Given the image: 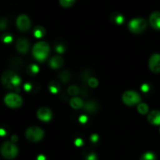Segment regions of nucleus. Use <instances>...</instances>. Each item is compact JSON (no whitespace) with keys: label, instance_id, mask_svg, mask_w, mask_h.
I'll return each mask as SVG.
<instances>
[{"label":"nucleus","instance_id":"1","mask_svg":"<svg viewBox=\"0 0 160 160\" xmlns=\"http://www.w3.org/2000/svg\"><path fill=\"white\" fill-rule=\"evenodd\" d=\"M2 82L8 89H17L20 84V78L12 70H6L2 73Z\"/></svg>","mask_w":160,"mask_h":160},{"label":"nucleus","instance_id":"2","mask_svg":"<svg viewBox=\"0 0 160 160\" xmlns=\"http://www.w3.org/2000/svg\"><path fill=\"white\" fill-rule=\"evenodd\" d=\"M50 52V47L48 44L45 42H40L34 45L32 49V53L34 57L39 62H43Z\"/></svg>","mask_w":160,"mask_h":160},{"label":"nucleus","instance_id":"3","mask_svg":"<svg viewBox=\"0 0 160 160\" xmlns=\"http://www.w3.org/2000/svg\"><path fill=\"white\" fill-rule=\"evenodd\" d=\"M2 156L6 159H12L18 154V148L13 142H5L1 148Z\"/></svg>","mask_w":160,"mask_h":160},{"label":"nucleus","instance_id":"4","mask_svg":"<svg viewBox=\"0 0 160 160\" xmlns=\"http://www.w3.org/2000/svg\"><path fill=\"white\" fill-rule=\"evenodd\" d=\"M147 22L145 19L142 18H135L133 19L130 21L128 24L129 30L134 34H140L145 31L147 28Z\"/></svg>","mask_w":160,"mask_h":160},{"label":"nucleus","instance_id":"5","mask_svg":"<svg viewBox=\"0 0 160 160\" xmlns=\"http://www.w3.org/2000/svg\"><path fill=\"white\" fill-rule=\"evenodd\" d=\"M44 137V131L38 127H31L26 131V138L31 142H38Z\"/></svg>","mask_w":160,"mask_h":160},{"label":"nucleus","instance_id":"6","mask_svg":"<svg viewBox=\"0 0 160 160\" xmlns=\"http://www.w3.org/2000/svg\"><path fill=\"white\" fill-rule=\"evenodd\" d=\"M122 99L124 104L127 106H134V105L138 104L141 102L142 98H141L140 95L138 94L137 92L134 91H128L123 93V96H122Z\"/></svg>","mask_w":160,"mask_h":160},{"label":"nucleus","instance_id":"7","mask_svg":"<svg viewBox=\"0 0 160 160\" xmlns=\"http://www.w3.org/2000/svg\"><path fill=\"white\" fill-rule=\"evenodd\" d=\"M5 103L9 107L15 109L21 106L23 103L22 98L19 95L16 93H9L5 96Z\"/></svg>","mask_w":160,"mask_h":160},{"label":"nucleus","instance_id":"8","mask_svg":"<svg viewBox=\"0 0 160 160\" xmlns=\"http://www.w3.org/2000/svg\"><path fill=\"white\" fill-rule=\"evenodd\" d=\"M17 27L20 31H28L31 28V20L27 15L22 14L17 19Z\"/></svg>","mask_w":160,"mask_h":160},{"label":"nucleus","instance_id":"9","mask_svg":"<svg viewBox=\"0 0 160 160\" xmlns=\"http://www.w3.org/2000/svg\"><path fill=\"white\" fill-rule=\"evenodd\" d=\"M148 67L152 73H160V55L153 54L148 61Z\"/></svg>","mask_w":160,"mask_h":160},{"label":"nucleus","instance_id":"10","mask_svg":"<svg viewBox=\"0 0 160 160\" xmlns=\"http://www.w3.org/2000/svg\"><path fill=\"white\" fill-rule=\"evenodd\" d=\"M17 51L21 54H25L28 52L30 48L29 41L24 38H20L17 40V44H16Z\"/></svg>","mask_w":160,"mask_h":160},{"label":"nucleus","instance_id":"11","mask_svg":"<svg viewBox=\"0 0 160 160\" xmlns=\"http://www.w3.org/2000/svg\"><path fill=\"white\" fill-rule=\"evenodd\" d=\"M37 116L39 120L44 122H48L52 118V112L48 108L42 107L38 110Z\"/></svg>","mask_w":160,"mask_h":160},{"label":"nucleus","instance_id":"12","mask_svg":"<svg viewBox=\"0 0 160 160\" xmlns=\"http://www.w3.org/2000/svg\"><path fill=\"white\" fill-rule=\"evenodd\" d=\"M149 22L154 29L160 30V12H152L149 17Z\"/></svg>","mask_w":160,"mask_h":160},{"label":"nucleus","instance_id":"13","mask_svg":"<svg viewBox=\"0 0 160 160\" xmlns=\"http://www.w3.org/2000/svg\"><path fill=\"white\" fill-rule=\"evenodd\" d=\"M148 120L151 124L160 125V111H152V112L148 114Z\"/></svg>","mask_w":160,"mask_h":160},{"label":"nucleus","instance_id":"14","mask_svg":"<svg viewBox=\"0 0 160 160\" xmlns=\"http://www.w3.org/2000/svg\"><path fill=\"white\" fill-rule=\"evenodd\" d=\"M63 65V59L60 56H54L51 58L49 66L52 69H59Z\"/></svg>","mask_w":160,"mask_h":160},{"label":"nucleus","instance_id":"15","mask_svg":"<svg viewBox=\"0 0 160 160\" xmlns=\"http://www.w3.org/2000/svg\"><path fill=\"white\" fill-rule=\"evenodd\" d=\"M110 20L112 23H116V24H122L124 21V18H123V15L120 14V12H114L111 14Z\"/></svg>","mask_w":160,"mask_h":160},{"label":"nucleus","instance_id":"16","mask_svg":"<svg viewBox=\"0 0 160 160\" xmlns=\"http://www.w3.org/2000/svg\"><path fill=\"white\" fill-rule=\"evenodd\" d=\"M70 106L74 109H79L84 106L83 101L81 98H78V97H73V98H72L70 101Z\"/></svg>","mask_w":160,"mask_h":160},{"label":"nucleus","instance_id":"17","mask_svg":"<svg viewBox=\"0 0 160 160\" xmlns=\"http://www.w3.org/2000/svg\"><path fill=\"white\" fill-rule=\"evenodd\" d=\"M84 109L89 112H95L98 109V105L95 102H88L84 106Z\"/></svg>","mask_w":160,"mask_h":160},{"label":"nucleus","instance_id":"18","mask_svg":"<svg viewBox=\"0 0 160 160\" xmlns=\"http://www.w3.org/2000/svg\"><path fill=\"white\" fill-rule=\"evenodd\" d=\"M45 29H44V28H42V27L38 26L34 28V35L35 36L36 38H40L43 37V36L45 35Z\"/></svg>","mask_w":160,"mask_h":160},{"label":"nucleus","instance_id":"19","mask_svg":"<svg viewBox=\"0 0 160 160\" xmlns=\"http://www.w3.org/2000/svg\"><path fill=\"white\" fill-rule=\"evenodd\" d=\"M138 111L139 112V113L142 114V115H145L148 112V106L146 103H140V104L138 106Z\"/></svg>","mask_w":160,"mask_h":160},{"label":"nucleus","instance_id":"20","mask_svg":"<svg viewBox=\"0 0 160 160\" xmlns=\"http://www.w3.org/2000/svg\"><path fill=\"white\" fill-rule=\"evenodd\" d=\"M59 88H60V86H59V84L56 81H52L49 84V90L52 93H58V92L59 91Z\"/></svg>","mask_w":160,"mask_h":160},{"label":"nucleus","instance_id":"21","mask_svg":"<svg viewBox=\"0 0 160 160\" xmlns=\"http://www.w3.org/2000/svg\"><path fill=\"white\" fill-rule=\"evenodd\" d=\"M140 160H156V156L153 152H148L142 155Z\"/></svg>","mask_w":160,"mask_h":160},{"label":"nucleus","instance_id":"22","mask_svg":"<svg viewBox=\"0 0 160 160\" xmlns=\"http://www.w3.org/2000/svg\"><path fill=\"white\" fill-rule=\"evenodd\" d=\"M67 92L70 95H76L79 93V88H78V86L76 85H71L67 89Z\"/></svg>","mask_w":160,"mask_h":160},{"label":"nucleus","instance_id":"23","mask_svg":"<svg viewBox=\"0 0 160 160\" xmlns=\"http://www.w3.org/2000/svg\"><path fill=\"white\" fill-rule=\"evenodd\" d=\"M70 78V75L69 72L63 71L59 74V79L62 81L63 83H67Z\"/></svg>","mask_w":160,"mask_h":160},{"label":"nucleus","instance_id":"24","mask_svg":"<svg viewBox=\"0 0 160 160\" xmlns=\"http://www.w3.org/2000/svg\"><path fill=\"white\" fill-rule=\"evenodd\" d=\"M75 2V0H59V3L63 7H70Z\"/></svg>","mask_w":160,"mask_h":160},{"label":"nucleus","instance_id":"25","mask_svg":"<svg viewBox=\"0 0 160 160\" xmlns=\"http://www.w3.org/2000/svg\"><path fill=\"white\" fill-rule=\"evenodd\" d=\"M88 85L91 88H96L98 85V81L96 78H91L88 79Z\"/></svg>","mask_w":160,"mask_h":160},{"label":"nucleus","instance_id":"26","mask_svg":"<svg viewBox=\"0 0 160 160\" xmlns=\"http://www.w3.org/2000/svg\"><path fill=\"white\" fill-rule=\"evenodd\" d=\"M66 50V47L63 44H59L56 45V51L59 53H63Z\"/></svg>","mask_w":160,"mask_h":160},{"label":"nucleus","instance_id":"27","mask_svg":"<svg viewBox=\"0 0 160 160\" xmlns=\"http://www.w3.org/2000/svg\"><path fill=\"white\" fill-rule=\"evenodd\" d=\"M28 70H30V73H32V74H35V73H37L38 72L39 69H38V67L36 65H34V64H32V65L30 66L29 67H28Z\"/></svg>","mask_w":160,"mask_h":160},{"label":"nucleus","instance_id":"28","mask_svg":"<svg viewBox=\"0 0 160 160\" xmlns=\"http://www.w3.org/2000/svg\"><path fill=\"white\" fill-rule=\"evenodd\" d=\"M2 40L6 43H10L12 40V36L9 35V34H5V35L2 36Z\"/></svg>","mask_w":160,"mask_h":160},{"label":"nucleus","instance_id":"29","mask_svg":"<svg viewBox=\"0 0 160 160\" xmlns=\"http://www.w3.org/2000/svg\"><path fill=\"white\" fill-rule=\"evenodd\" d=\"M6 23H7V20L5 18H2L1 22H0V28H1L2 30H4L6 28V26H7Z\"/></svg>","mask_w":160,"mask_h":160},{"label":"nucleus","instance_id":"30","mask_svg":"<svg viewBox=\"0 0 160 160\" xmlns=\"http://www.w3.org/2000/svg\"><path fill=\"white\" fill-rule=\"evenodd\" d=\"M86 160H97L96 155L94 154V153H91V154L88 155Z\"/></svg>","mask_w":160,"mask_h":160},{"label":"nucleus","instance_id":"31","mask_svg":"<svg viewBox=\"0 0 160 160\" xmlns=\"http://www.w3.org/2000/svg\"><path fill=\"white\" fill-rule=\"evenodd\" d=\"M87 120H88V118L86 116L83 115V116H81V117H80V122H81V123H85L86 122H87Z\"/></svg>","mask_w":160,"mask_h":160},{"label":"nucleus","instance_id":"32","mask_svg":"<svg viewBox=\"0 0 160 160\" xmlns=\"http://www.w3.org/2000/svg\"><path fill=\"white\" fill-rule=\"evenodd\" d=\"M75 145H76L77 146H81V145H83V141L81 140V139H77V140L75 141Z\"/></svg>","mask_w":160,"mask_h":160},{"label":"nucleus","instance_id":"33","mask_svg":"<svg viewBox=\"0 0 160 160\" xmlns=\"http://www.w3.org/2000/svg\"><path fill=\"white\" fill-rule=\"evenodd\" d=\"M142 90L144 92H147L148 90H149V87H148L147 84H143L142 87Z\"/></svg>","mask_w":160,"mask_h":160},{"label":"nucleus","instance_id":"34","mask_svg":"<svg viewBox=\"0 0 160 160\" xmlns=\"http://www.w3.org/2000/svg\"><path fill=\"white\" fill-rule=\"evenodd\" d=\"M98 135H96V134H94V135H92V137H91V140H92V142H96L97 141H98Z\"/></svg>","mask_w":160,"mask_h":160},{"label":"nucleus","instance_id":"35","mask_svg":"<svg viewBox=\"0 0 160 160\" xmlns=\"http://www.w3.org/2000/svg\"><path fill=\"white\" fill-rule=\"evenodd\" d=\"M24 89L27 91V92H29L31 89V85L30 84H26L24 85Z\"/></svg>","mask_w":160,"mask_h":160},{"label":"nucleus","instance_id":"36","mask_svg":"<svg viewBox=\"0 0 160 160\" xmlns=\"http://www.w3.org/2000/svg\"><path fill=\"white\" fill-rule=\"evenodd\" d=\"M17 140H18V138H17V137L16 135L12 136V138H11V141H12L13 143H14V142H17Z\"/></svg>","mask_w":160,"mask_h":160},{"label":"nucleus","instance_id":"37","mask_svg":"<svg viewBox=\"0 0 160 160\" xmlns=\"http://www.w3.org/2000/svg\"><path fill=\"white\" fill-rule=\"evenodd\" d=\"M37 159L38 160H45V157L44 156H42V155H41V156H39L38 157Z\"/></svg>","mask_w":160,"mask_h":160},{"label":"nucleus","instance_id":"38","mask_svg":"<svg viewBox=\"0 0 160 160\" xmlns=\"http://www.w3.org/2000/svg\"><path fill=\"white\" fill-rule=\"evenodd\" d=\"M4 134H5L4 130L2 129V130H1V135H2V136H4Z\"/></svg>","mask_w":160,"mask_h":160},{"label":"nucleus","instance_id":"39","mask_svg":"<svg viewBox=\"0 0 160 160\" xmlns=\"http://www.w3.org/2000/svg\"><path fill=\"white\" fill-rule=\"evenodd\" d=\"M159 132H160V129H159Z\"/></svg>","mask_w":160,"mask_h":160}]
</instances>
